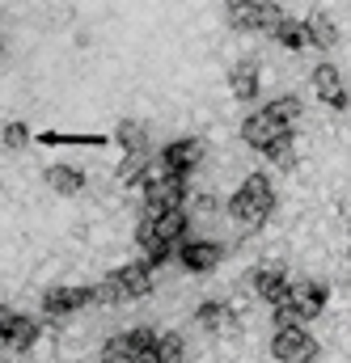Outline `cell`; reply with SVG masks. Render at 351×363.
Wrapping results in <instances>:
<instances>
[{
    "mask_svg": "<svg viewBox=\"0 0 351 363\" xmlns=\"http://www.w3.org/2000/svg\"><path fill=\"white\" fill-rule=\"evenodd\" d=\"M271 207H275V194H271V182L263 174H250V178L242 182V190L229 199V211H233V220H242V224H250V228H259L266 216H271Z\"/></svg>",
    "mask_w": 351,
    "mask_h": 363,
    "instance_id": "obj_1",
    "label": "cell"
},
{
    "mask_svg": "<svg viewBox=\"0 0 351 363\" xmlns=\"http://www.w3.org/2000/svg\"><path fill=\"white\" fill-rule=\"evenodd\" d=\"M271 355L279 363H313L318 359V342L305 330H279L271 338Z\"/></svg>",
    "mask_w": 351,
    "mask_h": 363,
    "instance_id": "obj_2",
    "label": "cell"
},
{
    "mask_svg": "<svg viewBox=\"0 0 351 363\" xmlns=\"http://www.w3.org/2000/svg\"><path fill=\"white\" fill-rule=\"evenodd\" d=\"M279 21V4H229V26L237 30H275Z\"/></svg>",
    "mask_w": 351,
    "mask_h": 363,
    "instance_id": "obj_3",
    "label": "cell"
},
{
    "mask_svg": "<svg viewBox=\"0 0 351 363\" xmlns=\"http://www.w3.org/2000/svg\"><path fill=\"white\" fill-rule=\"evenodd\" d=\"M199 157H203V140H174V144L161 148V165H166V174H174V178H186Z\"/></svg>",
    "mask_w": 351,
    "mask_h": 363,
    "instance_id": "obj_4",
    "label": "cell"
},
{
    "mask_svg": "<svg viewBox=\"0 0 351 363\" xmlns=\"http://www.w3.org/2000/svg\"><path fill=\"white\" fill-rule=\"evenodd\" d=\"M178 262L190 274H207V271H216V262H220V245L216 241H182L178 245Z\"/></svg>",
    "mask_w": 351,
    "mask_h": 363,
    "instance_id": "obj_5",
    "label": "cell"
},
{
    "mask_svg": "<svg viewBox=\"0 0 351 363\" xmlns=\"http://www.w3.org/2000/svg\"><path fill=\"white\" fill-rule=\"evenodd\" d=\"M93 300V287H51L43 296V313L47 317H64V313H77Z\"/></svg>",
    "mask_w": 351,
    "mask_h": 363,
    "instance_id": "obj_6",
    "label": "cell"
},
{
    "mask_svg": "<svg viewBox=\"0 0 351 363\" xmlns=\"http://www.w3.org/2000/svg\"><path fill=\"white\" fill-rule=\"evenodd\" d=\"M326 296H330V287H326V283H318V279H305V283H296V287H292L288 304H292L301 317H318V313L326 308Z\"/></svg>",
    "mask_w": 351,
    "mask_h": 363,
    "instance_id": "obj_7",
    "label": "cell"
},
{
    "mask_svg": "<svg viewBox=\"0 0 351 363\" xmlns=\"http://www.w3.org/2000/svg\"><path fill=\"white\" fill-rule=\"evenodd\" d=\"M279 135H292V131H288V127H279V123H271L263 110H259V114H250V118L242 123V140H246L250 148H266V144H271V140H279Z\"/></svg>",
    "mask_w": 351,
    "mask_h": 363,
    "instance_id": "obj_8",
    "label": "cell"
},
{
    "mask_svg": "<svg viewBox=\"0 0 351 363\" xmlns=\"http://www.w3.org/2000/svg\"><path fill=\"white\" fill-rule=\"evenodd\" d=\"M313 85H318V93H322V101H330L335 110H343V106H347V89H343V77H339V68H335V64H318Z\"/></svg>",
    "mask_w": 351,
    "mask_h": 363,
    "instance_id": "obj_9",
    "label": "cell"
},
{
    "mask_svg": "<svg viewBox=\"0 0 351 363\" xmlns=\"http://www.w3.org/2000/svg\"><path fill=\"white\" fill-rule=\"evenodd\" d=\"M136 241H140V250H144V258H148V262H144L148 271H153V267H161V262L174 254V245H170V241H161V237L153 233V224H148V220H140V228H136Z\"/></svg>",
    "mask_w": 351,
    "mask_h": 363,
    "instance_id": "obj_10",
    "label": "cell"
},
{
    "mask_svg": "<svg viewBox=\"0 0 351 363\" xmlns=\"http://www.w3.org/2000/svg\"><path fill=\"white\" fill-rule=\"evenodd\" d=\"M254 291H259L266 304L275 308V304H288V296H292V283L284 279V271H259V274H254Z\"/></svg>",
    "mask_w": 351,
    "mask_h": 363,
    "instance_id": "obj_11",
    "label": "cell"
},
{
    "mask_svg": "<svg viewBox=\"0 0 351 363\" xmlns=\"http://www.w3.org/2000/svg\"><path fill=\"white\" fill-rule=\"evenodd\" d=\"M119 274V283H123V291H127V300H140V296H148L153 291V274H148V267L144 262H131V267H123Z\"/></svg>",
    "mask_w": 351,
    "mask_h": 363,
    "instance_id": "obj_12",
    "label": "cell"
},
{
    "mask_svg": "<svg viewBox=\"0 0 351 363\" xmlns=\"http://www.w3.org/2000/svg\"><path fill=\"white\" fill-rule=\"evenodd\" d=\"M153 224V233L161 237V241H170V245H182V237H186V211L174 207V211H161L157 220H148Z\"/></svg>",
    "mask_w": 351,
    "mask_h": 363,
    "instance_id": "obj_13",
    "label": "cell"
},
{
    "mask_svg": "<svg viewBox=\"0 0 351 363\" xmlns=\"http://www.w3.org/2000/svg\"><path fill=\"white\" fill-rule=\"evenodd\" d=\"M38 342V321L34 317H13V325H9V334H4V347H13V351H30Z\"/></svg>",
    "mask_w": 351,
    "mask_h": 363,
    "instance_id": "obj_14",
    "label": "cell"
},
{
    "mask_svg": "<svg viewBox=\"0 0 351 363\" xmlns=\"http://www.w3.org/2000/svg\"><path fill=\"white\" fill-rule=\"evenodd\" d=\"M47 186L55 194H81L85 190V174L81 169H68V165H51L47 169Z\"/></svg>",
    "mask_w": 351,
    "mask_h": 363,
    "instance_id": "obj_15",
    "label": "cell"
},
{
    "mask_svg": "<svg viewBox=\"0 0 351 363\" xmlns=\"http://www.w3.org/2000/svg\"><path fill=\"white\" fill-rule=\"evenodd\" d=\"M114 140L127 148V152H140V157H148V131L140 127V123H131V118H123L119 127H114Z\"/></svg>",
    "mask_w": 351,
    "mask_h": 363,
    "instance_id": "obj_16",
    "label": "cell"
},
{
    "mask_svg": "<svg viewBox=\"0 0 351 363\" xmlns=\"http://www.w3.org/2000/svg\"><path fill=\"white\" fill-rule=\"evenodd\" d=\"M229 89H233V97H242V101L259 97V72H254V64H237L229 72Z\"/></svg>",
    "mask_w": 351,
    "mask_h": 363,
    "instance_id": "obj_17",
    "label": "cell"
},
{
    "mask_svg": "<svg viewBox=\"0 0 351 363\" xmlns=\"http://www.w3.org/2000/svg\"><path fill=\"white\" fill-rule=\"evenodd\" d=\"M305 38L318 43V47H335V43H339V30H335V21H330L326 13H313V17L305 21Z\"/></svg>",
    "mask_w": 351,
    "mask_h": 363,
    "instance_id": "obj_18",
    "label": "cell"
},
{
    "mask_svg": "<svg viewBox=\"0 0 351 363\" xmlns=\"http://www.w3.org/2000/svg\"><path fill=\"white\" fill-rule=\"evenodd\" d=\"M275 43L279 47H288V51H301V47H309V38H305V21H292V17H284L275 30Z\"/></svg>",
    "mask_w": 351,
    "mask_h": 363,
    "instance_id": "obj_19",
    "label": "cell"
},
{
    "mask_svg": "<svg viewBox=\"0 0 351 363\" xmlns=\"http://www.w3.org/2000/svg\"><path fill=\"white\" fill-rule=\"evenodd\" d=\"M195 321H199L203 330H233V325H237V317H233L225 304H199Z\"/></svg>",
    "mask_w": 351,
    "mask_h": 363,
    "instance_id": "obj_20",
    "label": "cell"
},
{
    "mask_svg": "<svg viewBox=\"0 0 351 363\" xmlns=\"http://www.w3.org/2000/svg\"><path fill=\"white\" fill-rule=\"evenodd\" d=\"M263 114L271 118V123H279V127H288V131H292V123L301 118V101H296V97H275Z\"/></svg>",
    "mask_w": 351,
    "mask_h": 363,
    "instance_id": "obj_21",
    "label": "cell"
},
{
    "mask_svg": "<svg viewBox=\"0 0 351 363\" xmlns=\"http://www.w3.org/2000/svg\"><path fill=\"white\" fill-rule=\"evenodd\" d=\"M153 355H157V363H182L186 347H182V338H178V334H157V347H153Z\"/></svg>",
    "mask_w": 351,
    "mask_h": 363,
    "instance_id": "obj_22",
    "label": "cell"
},
{
    "mask_svg": "<svg viewBox=\"0 0 351 363\" xmlns=\"http://www.w3.org/2000/svg\"><path fill=\"white\" fill-rule=\"evenodd\" d=\"M263 152L271 157V161H275V165H279V169H292V165H296V152H292V135H279V140H271Z\"/></svg>",
    "mask_w": 351,
    "mask_h": 363,
    "instance_id": "obj_23",
    "label": "cell"
},
{
    "mask_svg": "<svg viewBox=\"0 0 351 363\" xmlns=\"http://www.w3.org/2000/svg\"><path fill=\"white\" fill-rule=\"evenodd\" d=\"M93 300H102V304H119V300H127V291H123L119 274H106V279L93 287Z\"/></svg>",
    "mask_w": 351,
    "mask_h": 363,
    "instance_id": "obj_24",
    "label": "cell"
},
{
    "mask_svg": "<svg viewBox=\"0 0 351 363\" xmlns=\"http://www.w3.org/2000/svg\"><path fill=\"white\" fill-rule=\"evenodd\" d=\"M131 342H127V334H119V338H110L106 347H102V363H131Z\"/></svg>",
    "mask_w": 351,
    "mask_h": 363,
    "instance_id": "obj_25",
    "label": "cell"
},
{
    "mask_svg": "<svg viewBox=\"0 0 351 363\" xmlns=\"http://www.w3.org/2000/svg\"><path fill=\"white\" fill-rule=\"evenodd\" d=\"M144 169H148V157L127 152V161L119 165V178H123V182H144Z\"/></svg>",
    "mask_w": 351,
    "mask_h": 363,
    "instance_id": "obj_26",
    "label": "cell"
},
{
    "mask_svg": "<svg viewBox=\"0 0 351 363\" xmlns=\"http://www.w3.org/2000/svg\"><path fill=\"white\" fill-rule=\"evenodd\" d=\"M301 313L292 308V304H275V330H301Z\"/></svg>",
    "mask_w": 351,
    "mask_h": 363,
    "instance_id": "obj_27",
    "label": "cell"
},
{
    "mask_svg": "<svg viewBox=\"0 0 351 363\" xmlns=\"http://www.w3.org/2000/svg\"><path fill=\"white\" fill-rule=\"evenodd\" d=\"M127 342H131V351H153V347H157V330L140 325V330H131V334H127Z\"/></svg>",
    "mask_w": 351,
    "mask_h": 363,
    "instance_id": "obj_28",
    "label": "cell"
},
{
    "mask_svg": "<svg viewBox=\"0 0 351 363\" xmlns=\"http://www.w3.org/2000/svg\"><path fill=\"white\" fill-rule=\"evenodd\" d=\"M4 144H9V148H26V144H30L26 123H9V127H4Z\"/></svg>",
    "mask_w": 351,
    "mask_h": 363,
    "instance_id": "obj_29",
    "label": "cell"
},
{
    "mask_svg": "<svg viewBox=\"0 0 351 363\" xmlns=\"http://www.w3.org/2000/svg\"><path fill=\"white\" fill-rule=\"evenodd\" d=\"M13 317H17V313L0 304V342H4V334H9V325H13Z\"/></svg>",
    "mask_w": 351,
    "mask_h": 363,
    "instance_id": "obj_30",
    "label": "cell"
},
{
    "mask_svg": "<svg viewBox=\"0 0 351 363\" xmlns=\"http://www.w3.org/2000/svg\"><path fill=\"white\" fill-rule=\"evenodd\" d=\"M0 51H4V43H0Z\"/></svg>",
    "mask_w": 351,
    "mask_h": 363,
    "instance_id": "obj_31",
    "label": "cell"
}]
</instances>
